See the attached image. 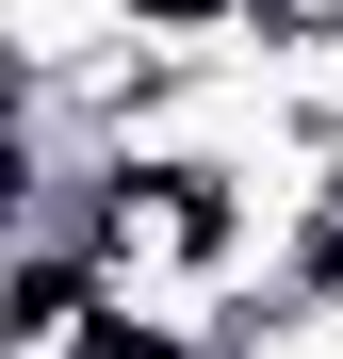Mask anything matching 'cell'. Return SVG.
I'll list each match as a JSON object with an SVG mask.
<instances>
[{
	"label": "cell",
	"instance_id": "obj_1",
	"mask_svg": "<svg viewBox=\"0 0 343 359\" xmlns=\"http://www.w3.org/2000/svg\"><path fill=\"white\" fill-rule=\"evenodd\" d=\"M278 17V49H311V33H343V0H262Z\"/></svg>",
	"mask_w": 343,
	"mask_h": 359
}]
</instances>
